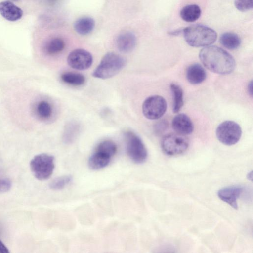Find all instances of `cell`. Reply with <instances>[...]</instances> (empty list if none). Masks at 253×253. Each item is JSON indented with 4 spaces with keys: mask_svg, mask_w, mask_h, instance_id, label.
<instances>
[{
    "mask_svg": "<svg viewBox=\"0 0 253 253\" xmlns=\"http://www.w3.org/2000/svg\"><path fill=\"white\" fill-rule=\"evenodd\" d=\"M170 88L173 97L172 110L173 113H176L183 105V92L181 87L174 83L170 84Z\"/></svg>",
    "mask_w": 253,
    "mask_h": 253,
    "instance_id": "cell-20",
    "label": "cell"
},
{
    "mask_svg": "<svg viewBox=\"0 0 253 253\" xmlns=\"http://www.w3.org/2000/svg\"><path fill=\"white\" fill-rule=\"evenodd\" d=\"M30 167L33 174L37 179L46 180L54 170V158L45 153L37 155L31 160Z\"/></svg>",
    "mask_w": 253,
    "mask_h": 253,
    "instance_id": "cell-4",
    "label": "cell"
},
{
    "mask_svg": "<svg viewBox=\"0 0 253 253\" xmlns=\"http://www.w3.org/2000/svg\"><path fill=\"white\" fill-rule=\"evenodd\" d=\"M206 78V72L204 68L198 63L193 64L187 68L186 78L192 84H198Z\"/></svg>",
    "mask_w": 253,
    "mask_h": 253,
    "instance_id": "cell-14",
    "label": "cell"
},
{
    "mask_svg": "<svg viewBox=\"0 0 253 253\" xmlns=\"http://www.w3.org/2000/svg\"><path fill=\"white\" fill-rule=\"evenodd\" d=\"M243 191L240 186H230L218 190V197L235 209H238L237 199Z\"/></svg>",
    "mask_w": 253,
    "mask_h": 253,
    "instance_id": "cell-10",
    "label": "cell"
},
{
    "mask_svg": "<svg viewBox=\"0 0 253 253\" xmlns=\"http://www.w3.org/2000/svg\"><path fill=\"white\" fill-rule=\"evenodd\" d=\"M111 158L104 153L95 151L89 158L88 166L93 170L102 169L109 165Z\"/></svg>",
    "mask_w": 253,
    "mask_h": 253,
    "instance_id": "cell-15",
    "label": "cell"
},
{
    "mask_svg": "<svg viewBox=\"0 0 253 253\" xmlns=\"http://www.w3.org/2000/svg\"><path fill=\"white\" fill-rule=\"evenodd\" d=\"M253 83H252V81H251V82L249 84V85H248V91L249 92V93L251 94V95H252L253 94V89H252V88H253Z\"/></svg>",
    "mask_w": 253,
    "mask_h": 253,
    "instance_id": "cell-30",
    "label": "cell"
},
{
    "mask_svg": "<svg viewBox=\"0 0 253 253\" xmlns=\"http://www.w3.org/2000/svg\"></svg>",
    "mask_w": 253,
    "mask_h": 253,
    "instance_id": "cell-32",
    "label": "cell"
},
{
    "mask_svg": "<svg viewBox=\"0 0 253 253\" xmlns=\"http://www.w3.org/2000/svg\"><path fill=\"white\" fill-rule=\"evenodd\" d=\"M218 140L222 144L231 146L237 143L242 135L240 126L232 121H226L221 123L216 130Z\"/></svg>",
    "mask_w": 253,
    "mask_h": 253,
    "instance_id": "cell-6",
    "label": "cell"
},
{
    "mask_svg": "<svg viewBox=\"0 0 253 253\" xmlns=\"http://www.w3.org/2000/svg\"><path fill=\"white\" fill-rule=\"evenodd\" d=\"M36 112L40 118L47 119L51 116L52 110L50 104L48 102L42 100L37 104Z\"/></svg>",
    "mask_w": 253,
    "mask_h": 253,
    "instance_id": "cell-23",
    "label": "cell"
},
{
    "mask_svg": "<svg viewBox=\"0 0 253 253\" xmlns=\"http://www.w3.org/2000/svg\"><path fill=\"white\" fill-rule=\"evenodd\" d=\"M61 79L65 83L74 86L81 85L85 81V78L82 74L71 72L62 74Z\"/></svg>",
    "mask_w": 253,
    "mask_h": 253,
    "instance_id": "cell-21",
    "label": "cell"
},
{
    "mask_svg": "<svg viewBox=\"0 0 253 253\" xmlns=\"http://www.w3.org/2000/svg\"><path fill=\"white\" fill-rule=\"evenodd\" d=\"M116 43L117 47L120 51L128 53L135 48L136 38L135 34L131 32H123L118 36Z\"/></svg>",
    "mask_w": 253,
    "mask_h": 253,
    "instance_id": "cell-12",
    "label": "cell"
},
{
    "mask_svg": "<svg viewBox=\"0 0 253 253\" xmlns=\"http://www.w3.org/2000/svg\"><path fill=\"white\" fill-rule=\"evenodd\" d=\"M235 6L240 11H247L252 9L253 0H235Z\"/></svg>",
    "mask_w": 253,
    "mask_h": 253,
    "instance_id": "cell-26",
    "label": "cell"
},
{
    "mask_svg": "<svg viewBox=\"0 0 253 253\" xmlns=\"http://www.w3.org/2000/svg\"><path fill=\"white\" fill-rule=\"evenodd\" d=\"M64 47L65 42L63 40L59 37H54L45 43L44 49L47 54L53 55L60 53Z\"/></svg>",
    "mask_w": 253,
    "mask_h": 253,
    "instance_id": "cell-19",
    "label": "cell"
},
{
    "mask_svg": "<svg viewBox=\"0 0 253 253\" xmlns=\"http://www.w3.org/2000/svg\"><path fill=\"white\" fill-rule=\"evenodd\" d=\"M75 123H71L65 129L63 140L66 143L72 142L76 137L79 129L78 126Z\"/></svg>",
    "mask_w": 253,
    "mask_h": 253,
    "instance_id": "cell-25",
    "label": "cell"
},
{
    "mask_svg": "<svg viewBox=\"0 0 253 253\" xmlns=\"http://www.w3.org/2000/svg\"><path fill=\"white\" fill-rule=\"evenodd\" d=\"M201 14L200 7L196 4H189L183 7L180 12L181 18L187 22H193L198 20Z\"/></svg>",
    "mask_w": 253,
    "mask_h": 253,
    "instance_id": "cell-17",
    "label": "cell"
},
{
    "mask_svg": "<svg viewBox=\"0 0 253 253\" xmlns=\"http://www.w3.org/2000/svg\"><path fill=\"white\" fill-rule=\"evenodd\" d=\"M9 252L8 248L0 240V253H8Z\"/></svg>",
    "mask_w": 253,
    "mask_h": 253,
    "instance_id": "cell-28",
    "label": "cell"
},
{
    "mask_svg": "<svg viewBox=\"0 0 253 253\" xmlns=\"http://www.w3.org/2000/svg\"><path fill=\"white\" fill-rule=\"evenodd\" d=\"M172 126L177 133L182 135L192 133L194 129L191 119L186 114L182 113L177 114L173 118Z\"/></svg>",
    "mask_w": 253,
    "mask_h": 253,
    "instance_id": "cell-11",
    "label": "cell"
},
{
    "mask_svg": "<svg viewBox=\"0 0 253 253\" xmlns=\"http://www.w3.org/2000/svg\"><path fill=\"white\" fill-rule=\"evenodd\" d=\"M186 42L195 47L208 46L214 43L217 34L212 29L203 25H193L183 29Z\"/></svg>",
    "mask_w": 253,
    "mask_h": 253,
    "instance_id": "cell-2",
    "label": "cell"
},
{
    "mask_svg": "<svg viewBox=\"0 0 253 253\" xmlns=\"http://www.w3.org/2000/svg\"><path fill=\"white\" fill-rule=\"evenodd\" d=\"M182 31L183 29L176 30L174 31L169 32V34L170 35L176 36L179 35L181 32H182Z\"/></svg>",
    "mask_w": 253,
    "mask_h": 253,
    "instance_id": "cell-29",
    "label": "cell"
},
{
    "mask_svg": "<svg viewBox=\"0 0 253 253\" xmlns=\"http://www.w3.org/2000/svg\"><path fill=\"white\" fill-rule=\"evenodd\" d=\"M199 56L204 66L216 74H229L235 68L236 62L233 57L223 49L216 46L203 48Z\"/></svg>",
    "mask_w": 253,
    "mask_h": 253,
    "instance_id": "cell-1",
    "label": "cell"
},
{
    "mask_svg": "<svg viewBox=\"0 0 253 253\" xmlns=\"http://www.w3.org/2000/svg\"><path fill=\"white\" fill-rule=\"evenodd\" d=\"M67 61L71 68L84 70L91 66L93 57L90 53L86 50L76 49L69 54Z\"/></svg>",
    "mask_w": 253,
    "mask_h": 253,
    "instance_id": "cell-9",
    "label": "cell"
},
{
    "mask_svg": "<svg viewBox=\"0 0 253 253\" xmlns=\"http://www.w3.org/2000/svg\"><path fill=\"white\" fill-rule=\"evenodd\" d=\"M189 146V142L184 135L170 133L165 135L161 141L163 151L170 156L181 154L186 151Z\"/></svg>",
    "mask_w": 253,
    "mask_h": 253,
    "instance_id": "cell-7",
    "label": "cell"
},
{
    "mask_svg": "<svg viewBox=\"0 0 253 253\" xmlns=\"http://www.w3.org/2000/svg\"><path fill=\"white\" fill-rule=\"evenodd\" d=\"M72 181L71 175H63L53 179L49 184V188L52 190H58L64 188Z\"/></svg>",
    "mask_w": 253,
    "mask_h": 253,
    "instance_id": "cell-24",
    "label": "cell"
},
{
    "mask_svg": "<svg viewBox=\"0 0 253 253\" xmlns=\"http://www.w3.org/2000/svg\"><path fill=\"white\" fill-rule=\"evenodd\" d=\"M125 64V59L120 55L114 52L107 53L92 72V76L101 79L111 78L119 73Z\"/></svg>",
    "mask_w": 253,
    "mask_h": 253,
    "instance_id": "cell-3",
    "label": "cell"
},
{
    "mask_svg": "<svg viewBox=\"0 0 253 253\" xmlns=\"http://www.w3.org/2000/svg\"><path fill=\"white\" fill-rule=\"evenodd\" d=\"M47 0L49 3L53 4V3H54L55 2H56L57 0Z\"/></svg>",
    "mask_w": 253,
    "mask_h": 253,
    "instance_id": "cell-31",
    "label": "cell"
},
{
    "mask_svg": "<svg viewBox=\"0 0 253 253\" xmlns=\"http://www.w3.org/2000/svg\"><path fill=\"white\" fill-rule=\"evenodd\" d=\"M95 151L104 153L112 158L117 152V146L111 140H105L98 145Z\"/></svg>",
    "mask_w": 253,
    "mask_h": 253,
    "instance_id": "cell-22",
    "label": "cell"
},
{
    "mask_svg": "<svg viewBox=\"0 0 253 253\" xmlns=\"http://www.w3.org/2000/svg\"><path fill=\"white\" fill-rule=\"evenodd\" d=\"M95 27L94 19L88 16L78 19L74 24L75 31L80 35H86L91 33Z\"/></svg>",
    "mask_w": 253,
    "mask_h": 253,
    "instance_id": "cell-16",
    "label": "cell"
},
{
    "mask_svg": "<svg viewBox=\"0 0 253 253\" xmlns=\"http://www.w3.org/2000/svg\"><path fill=\"white\" fill-rule=\"evenodd\" d=\"M0 14L5 19L9 21H16L23 16L22 9L9 1L0 2Z\"/></svg>",
    "mask_w": 253,
    "mask_h": 253,
    "instance_id": "cell-13",
    "label": "cell"
},
{
    "mask_svg": "<svg viewBox=\"0 0 253 253\" xmlns=\"http://www.w3.org/2000/svg\"><path fill=\"white\" fill-rule=\"evenodd\" d=\"M167 108L166 100L160 95H152L147 98L142 104L144 116L150 120L160 118L165 113Z\"/></svg>",
    "mask_w": 253,
    "mask_h": 253,
    "instance_id": "cell-8",
    "label": "cell"
},
{
    "mask_svg": "<svg viewBox=\"0 0 253 253\" xmlns=\"http://www.w3.org/2000/svg\"><path fill=\"white\" fill-rule=\"evenodd\" d=\"M220 43L226 48L230 50H235L238 48L241 44V39L235 33L226 32L222 34L219 38Z\"/></svg>",
    "mask_w": 253,
    "mask_h": 253,
    "instance_id": "cell-18",
    "label": "cell"
},
{
    "mask_svg": "<svg viewBox=\"0 0 253 253\" xmlns=\"http://www.w3.org/2000/svg\"><path fill=\"white\" fill-rule=\"evenodd\" d=\"M12 186L10 180L8 178H0V193L9 191Z\"/></svg>",
    "mask_w": 253,
    "mask_h": 253,
    "instance_id": "cell-27",
    "label": "cell"
},
{
    "mask_svg": "<svg viewBox=\"0 0 253 253\" xmlns=\"http://www.w3.org/2000/svg\"><path fill=\"white\" fill-rule=\"evenodd\" d=\"M126 151L129 158L136 164H142L147 158V149L140 138L128 131L125 133Z\"/></svg>",
    "mask_w": 253,
    "mask_h": 253,
    "instance_id": "cell-5",
    "label": "cell"
}]
</instances>
